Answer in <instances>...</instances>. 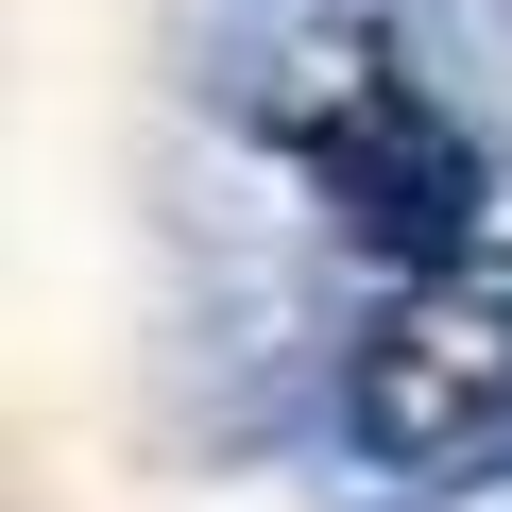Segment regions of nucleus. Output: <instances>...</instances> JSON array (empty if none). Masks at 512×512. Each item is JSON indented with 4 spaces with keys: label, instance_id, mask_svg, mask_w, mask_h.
I'll use <instances>...</instances> for the list:
<instances>
[{
    "label": "nucleus",
    "instance_id": "1",
    "mask_svg": "<svg viewBox=\"0 0 512 512\" xmlns=\"http://www.w3.org/2000/svg\"><path fill=\"white\" fill-rule=\"evenodd\" d=\"M342 444L410 495H495L512 478V291L410 274L342 359Z\"/></svg>",
    "mask_w": 512,
    "mask_h": 512
},
{
    "label": "nucleus",
    "instance_id": "2",
    "mask_svg": "<svg viewBox=\"0 0 512 512\" xmlns=\"http://www.w3.org/2000/svg\"><path fill=\"white\" fill-rule=\"evenodd\" d=\"M308 188H325V222L359 256H393V274H461V256H478V137L410 69H359L308 120Z\"/></svg>",
    "mask_w": 512,
    "mask_h": 512
}]
</instances>
